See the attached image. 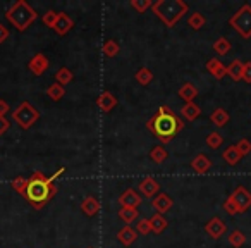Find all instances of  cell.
Wrapping results in <instances>:
<instances>
[{"mask_svg":"<svg viewBox=\"0 0 251 248\" xmlns=\"http://www.w3.org/2000/svg\"><path fill=\"white\" fill-rule=\"evenodd\" d=\"M64 172H66V167L57 169L52 176H45L43 172L35 171L28 178L29 181H28V190H26L25 200H28L35 210H42L57 195V186L53 185V181L60 174H64Z\"/></svg>","mask_w":251,"mask_h":248,"instance_id":"cell-1","label":"cell"},{"mask_svg":"<svg viewBox=\"0 0 251 248\" xmlns=\"http://www.w3.org/2000/svg\"><path fill=\"white\" fill-rule=\"evenodd\" d=\"M147 128L162 141L164 145L171 143L177 133L184 130V121L177 117L169 105H160L158 112L147 122Z\"/></svg>","mask_w":251,"mask_h":248,"instance_id":"cell-2","label":"cell"},{"mask_svg":"<svg viewBox=\"0 0 251 248\" xmlns=\"http://www.w3.org/2000/svg\"><path fill=\"white\" fill-rule=\"evenodd\" d=\"M151 11L167 28H174L184 14H188L189 7L182 0H157L153 2Z\"/></svg>","mask_w":251,"mask_h":248,"instance_id":"cell-3","label":"cell"},{"mask_svg":"<svg viewBox=\"0 0 251 248\" xmlns=\"http://www.w3.org/2000/svg\"><path fill=\"white\" fill-rule=\"evenodd\" d=\"M5 19H7L18 31H26V29L38 19V14H36V11L26 2V0H18V2L5 12Z\"/></svg>","mask_w":251,"mask_h":248,"instance_id":"cell-4","label":"cell"},{"mask_svg":"<svg viewBox=\"0 0 251 248\" xmlns=\"http://www.w3.org/2000/svg\"><path fill=\"white\" fill-rule=\"evenodd\" d=\"M12 119L16 121V124H19L21 130H29V128H33V124L40 119V110L35 105L29 104L28 100H25L14 109Z\"/></svg>","mask_w":251,"mask_h":248,"instance_id":"cell-5","label":"cell"},{"mask_svg":"<svg viewBox=\"0 0 251 248\" xmlns=\"http://www.w3.org/2000/svg\"><path fill=\"white\" fill-rule=\"evenodd\" d=\"M229 25L232 26L243 38H251V5L244 4L243 7L229 19Z\"/></svg>","mask_w":251,"mask_h":248,"instance_id":"cell-6","label":"cell"},{"mask_svg":"<svg viewBox=\"0 0 251 248\" xmlns=\"http://www.w3.org/2000/svg\"><path fill=\"white\" fill-rule=\"evenodd\" d=\"M229 198L234 202V205H236V209L239 214L246 212V210L251 207V193H250V190H246L244 186H237V188L229 195Z\"/></svg>","mask_w":251,"mask_h":248,"instance_id":"cell-7","label":"cell"},{"mask_svg":"<svg viewBox=\"0 0 251 248\" xmlns=\"http://www.w3.org/2000/svg\"><path fill=\"white\" fill-rule=\"evenodd\" d=\"M141 202H143V196H141L140 193H138L136 190H133V188H127L126 192L121 193V196H119V205H121V207L136 209V207L141 205Z\"/></svg>","mask_w":251,"mask_h":248,"instance_id":"cell-8","label":"cell"},{"mask_svg":"<svg viewBox=\"0 0 251 248\" xmlns=\"http://www.w3.org/2000/svg\"><path fill=\"white\" fill-rule=\"evenodd\" d=\"M205 231L212 240H219L227 233V226L220 217H212L208 222L205 224Z\"/></svg>","mask_w":251,"mask_h":248,"instance_id":"cell-9","label":"cell"},{"mask_svg":"<svg viewBox=\"0 0 251 248\" xmlns=\"http://www.w3.org/2000/svg\"><path fill=\"white\" fill-rule=\"evenodd\" d=\"M49 66H50V60L45 54H36V55H33L28 62V69L31 71L35 76L45 74V71L49 69Z\"/></svg>","mask_w":251,"mask_h":248,"instance_id":"cell-10","label":"cell"},{"mask_svg":"<svg viewBox=\"0 0 251 248\" xmlns=\"http://www.w3.org/2000/svg\"><path fill=\"white\" fill-rule=\"evenodd\" d=\"M138 192H140V195L153 200L158 195V192H160V185H158V181L155 178L148 176V178L141 179L140 186H138Z\"/></svg>","mask_w":251,"mask_h":248,"instance_id":"cell-11","label":"cell"},{"mask_svg":"<svg viewBox=\"0 0 251 248\" xmlns=\"http://www.w3.org/2000/svg\"><path fill=\"white\" fill-rule=\"evenodd\" d=\"M151 207H153L157 214L165 216V214H167L169 210L174 207V202H172V198L167 195V193H158V195L151 200Z\"/></svg>","mask_w":251,"mask_h":248,"instance_id":"cell-12","label":"cell"},{"mask_svg":"<svg viewBox=\"0 0 251 248\" xmlns=\"http://www.w3.org/2000/svg\"><path fill=\"white\" fill-rule=\"evenodd\" d=\"M73 28H74L73 19H71L66 12H59V16H57V23H55V26H53V31H55L59 36H66Z\"/></svg>","mask_w":251,"mask_h":248,"instance_id":"cell-13","label":"cell"},{"mask_svg":"<svg viewBox=\"0 0 251 248\" xmlns=\"http://www.w3.org/2000/svg\"><path fill=\"white\" fill-rule=\"evenodd\" d=\"M97 105L100 107L101 112L108 114V112L114 110V109L117 107V98H115L110 91H101L100 97L97 98Z\"/></svg>","mask_w":251,"mask_h":248,"instance_id":"cell-14","label":"cell"},{"mask_svg":"<svg viewBox=\"0 0 251 248\" xmlns=\"http://www.w3.org/2000/svg\"><path fill=\"white\" fill-rule=\"evenodd\" d=\"M100 209H101L100 200L95 198L93 195H88L86 198L81 202V210H83V214H84V216H88V217L97 216V214L100 212Z\"/></svg>","mask_w":251,"mask_h":248,"instance_id":"cell-15","label":"cell"},{"mask_svg":"<svg viewBox=\"0 0 251 248\" xmlns=\"http://www.w3.org/2000/svg\"><path fill=\"white\" fill-rule=\"evenodd\" d=\"M136 238H138V231L133 229L131 226H124L117 233V240L121 241L124 247H131V245L136 241Z\"/></svg>","mask_w":251,"mask_h":248,"instance_id":"cell-16","label":"cell"},{"mask_svg":"<svg viewBox=\"0 0 251 248\" xmlns=\"http://www.w3.org/2000/svg\"><path fill=\"white\" fill-rule=\"evenodd\" d=\"M191 167H193V171L198 172V174H205V172H208L210 167H212V162H210V159L206 157V155L198 154L191 161Z\"/></svg>","mask_w":251,"mask_h":248,"instance_id":"cell-17","label":"cell"},{"mask_svg":"<svg viewBox=\"0 0 251 248\" xmlns=\"http://www.w3.org/2000/svg\"><path fill=\"white\" fill-rule=\"evenodd\" d=\"M206 71H208L215 80H222L227 74V66H224L219 59H210L208 62H206Z\"/></svg>","mask_w":251,"mask_h":248,"instance_id":"cell-18","label":"cell"},{"mask_svg":"<svg viewBox=\"0 0 251 248\" xmlns=\"http://www.w3.org/2000/svg\"><path fill=\"white\" fill-rule=\"evenodd\" d=\"M177 95L184 100V104H191V102H195V98L198 97V88L191 83H184L179 88Z\"/></svg>","mask_w":251,"mask_h":248,"instance_id":"cell-19","label":"cell"},{"mask_svg":"<svg viewBox=\"0 0 251 248\" xmlns=\"http://www.w3.org/2000/svg\"><path fill=\"white\" fill-rule=\"evenodd\" d=\"M150 226H151V233L160 234V233H164V231L167 229L169 220L165 219V216H162V214L155 212L153 216L150 217Z\"/></svg>","mask_w":251,"mask_h":248,"instance_id":"cell-20","label":"cell"},{"mask_svg":"<svg viewBox=\"0 0 251 248\" xmlns=\"http://www.w3.org/2000/svg\"><path fill=\"white\" fill-rule=\"evenodd\" d=\"M200 114H201V109H200V105H196L195 102L184 104L181 107V115L186 119V121H195V119L200 117Z\"/></svg>","mask_w":251,"mask_h":248,"instance_id":"cell-21","label":"cell"},{"mask_svg":"<svg viewBox=\"0 0 251 248\" xmlns=\"http://www.w3.org/2000/svg\"><path fill=\"white\" fill-rule=\"evenodd\" d=\"M229 112L226 110V109H222V107H219V109H215V110L212 112V115H210V121L215 124L217 128H224L229 122Z\"/></svg>","mask_w":251,"mask_h":248,"instance_id":"cell-22","label":"cell"},{"mask_svg":"<svg viewBox=\"0 0 251 248\" xmlns=\"http://www.w3.org/2000/svg\"><path fill=\"white\" fill-rule=\"evenodd\" d=\"M222 157L229 165H236V164H239V161L243 159V155L239 154V150H237L236 145H230V147H227L226 150H224Z\"/></svg>","mask_w":251,"mask_h":248,"instance_id":"cell-23","label":"cell"},{"mask_svg":"<svg viewBox=\"0 0 251 248\" xmlns=\"http://www.w3.org/2000/svg\"><path fill=\"white\" fill-rule=\"evenodd\" d=\"M243 69H244V62H241L239 59L232 60L227 66V76H230L234 81H241L243 80Z\"/></svg>","mask_w":251,"mask_h":248,"instance_id":"cell-24","label":"cell"},{"mask_svg":"<svg viewBox=\"0 0 251 248\" xmlns=\"http://www.w3.org/2000/svg\"><path fill=\"white\" fill-rule=\"evenodd\" d=\"M138 217H140L138 209H129V207H121L119 209V219L124 220L126 226H131V222H134Z\"/></svg>","mask_w":251,"mask_h":248,"instance_id":"cell-25","label":"cell"},{"mask_svg":"<svg viewBox=\"0 0 251 248\" xmlns=\"http://www.w3.org/2000/svg\"><path fill=\"white\" fill-rule=\"evenodd\" d=\"M47 95L50 97V100L60 102L64 98V95H66V86H62V84H59V83L50 84V86L47 88Z\"/></svg>","mask_w":251,"mask_h":248,"instance_id":"cell-26","label":"cell"},{"mask_svg":"<svg viewBox=\"0 0 251 248\" xmlns=\"http://www.w3.org/2000/svg\"><path fill=\"white\" fill-rule=\"evenodd\" d=\"M167 157H169V152L165 150V148L162 147V145H157V147L151 148L150 159L155 162V164H164V162L167 161Z\"/></svg>","mask_w":251,"mask_h":248,"instance_id":"cell-27","label":"cell"},{"mask_svg":"<svg viewBox=\"0 0 251 248\" xmlns=\"http://www.w3.org/2000/svg\"><path fill=\"white\" fill-rule=\"evenodd\" d=\"M134 80H136L141 86H147V84H150L151 81H153V73H151L148 67H141V69H138V73L134 74Z\"/></svg>","mask_w":251,"mask_h":248,"instance_id":"cell-28","label":"cell"},{"mask_svg":"<svg viewBox=\"0 0 251 248\" xmlns=\"http://www.w3.org/2000/svg\"><path fill=\"white\" fill-rule=\"evenodd\" d=\"M73 80H74L73 71L67 69V67H60V69L55 73V81H57V83H59V84H62V86H66V84H69Z\"/></svg>","mask_w":251,"mask_h":248,"instance_id":"cell-29","label":"cell"},{"mask_svg":"<svg viewBox=\"0 0 251 248\" xmlns=\"http://www.w3.org/2000/svg\"><path fill=\"white\" fill-rule=\"evenodd\" d=\"M230 42L226 38V36H220V38H217L215 42H213V50H215L219 55H226V54H229L230 50Z\"/></svg>","mask_w":251,"mask_h":248,"instance_id":"cell-30","label":"cell"},{"mask_svg":"<svg viewBox=\"0 0 251 248\" xmlns=\"http://www.w3.org/2000/svg\"><path fill=\"white\" fill-rule=\"evenodd\" d=\"M28 181L29 179L28 178H25V176H18V178H14L12 179V188L16 190V192L19 193V195L23 196V198H25L26 196V190H28Z\"/></svg>","mask_w":251,"mask_h":248,"instance_id":"cell-31","label":"cell"},{"mask_svg":"<svg viewBox=\"0 0 251 248\" xmlns=\"http://www.w3.org/2000/svg\"><path fill=\"white\" fill-rule=\"evenodd\" d=\"M229 243H230V247H234V248H241L246 243V234L239 229H234L232 233L229 234Z\"/></svg>","mask_w":251,"mask_h":248,"instance_id":"cell-32","label":"cell"},{"mask_svg":"<svg viewBox=\"0 0 251 248\" xmlns=\"http://www.w3.org/2000/svg\"><path fill=\"white\" fill-rule=\"evenodd\" d=\"M205 23H206V19H205V16L201 14V12H193L191 16H189V19H188V25H189V28H193V29H201L203 26H205Z\"/></svg>","mask_w":251,"mask_h":248,"instance_id":"cell-33","label":"cell"},{"mask_svg":"<svg viewBox=\"0 0 251 248\" xmlns=\"http://www.w3.org/2000/svg\"><path fill=\"white\" fill-rule=\"evenodd\" d=\"M119 50H121V47H119V43L115 40H107L103 43V47H101V52H103L105 57H115L119 54Z\"/></svg>","mask_w":251,"mask_h":248,"instance_id":"cell-34","label":"cell"},{"mask_svg":"<svg viewBox=\"0 0 251 248\" xmlns=\"http://www.w3.org/2000/svg\"><path fill=\"white\" fill-rule=\"evenodd\" d=\"M131 7H133L138 14H143L147 9L153 7V2H151V0H131Z\"/></svg>","mask_w":251,"mask_h":248,"instance_id":"cell-35","label":"cell"},{"mask_svg":"<svg viewBox=\"0 0 251 248\" xmlns=\"http://www.w3.org/2000/svg\"><path fill=\"white\" fill-rule=\"evenodd\" d=\"M222 143H224V138L219 131H213V133H210L208 137H206V145H208L210 148H213V150L220 148V145Z\"/></svg>","mask_w":251,"mask_h":248,"instance_id":"cell-36","label":"cell"},{"mask_svg":"<svg viewBox=\"0 0 251 248\" xmlns=\"http://www.w3.org/2000/svg\"><path fill=\"white\" fill-rule=\"evenodd\" d=\"M57 16H59V12H55V11H47L45 14H43V18H42L43 25H45L47 28L53 29V26H55V23H57Z\"/></svg>","mask_w":251,"mask_h":248,"instance_id":"cell-37","label":"cell"},{"mask_svg":"<svg viewBox=\"0 0 251 248\" xmlns=\"http://www.w3.org/2000/svg\"><path fill=\"white\" fill-rule=\"evenodd\" d=\"M237 150H239V154L243 155V157H246V155L251 154V141L246 140V138H243V140L237 141Z\"/></svg>","mask_w":251,"mask_h":248,"instance_id":"cell-38","label":"cell"},{"mask_svg":"<svg viewBox=\"0 0 251 248\" xmlns=\"http://www.w3.org/2000/svg\"><path fill=\"white\" fill-rule=\"evenodd\" d=\"M136 231H138V234H150L151 233L150 219H140V220H138Z\"/></svg>","mask_w":251,"mask_h":248,"instance_id":"cell-39","label":"cell"},{"mask_svg":"<svg viewBox=\"0 0 251 248\" xmlns=\"http://www.w3.org/2000/svg\"><path fill=\"white\" fill-rule=\"evenodd\" d=\"M224 210H226L229 216H236V214H239V212H237V209H236V205H234V202L229 198V196H227V200L224 202Z\"/></svg>","mask_w":251,"mask_h":248,"instance_id":"cell-40","label":"cell"},{"mask_svg":"<svg viewBox=\"0 0 251 248\" xmlns=\"http://www.w3.org/2000/svg\"><path fill=\"white\" fill-rule=\"evenodd\" d=\"M243 81H246V83H251V62H244Z\"/></svg>","mask_w":251,"mask_h":248,"instance_id":"cell-41","label":"cell"},{"mask_svg":"<svg viewBox=\"0 0 251 248\" xmlns=\"http://www.w3.org/2000/svg\"><path fill=\"white\" fill-rule=\"evenodd\" d=\"M9 126H11V122H9V119H7V117H0V137L7 133Z\"/></svg>","mask_w":251,"mask_h":248,"instance_id":"cell-42","label":"cell"},{"mask_svg":"<svg viewBox=\"0 0 251 248\" xmlns=\"http://www.w3.org/2000/svg\"><path fill=\"white\" fill-rule=\"evenodd\" d=\"M11 112V107L5 100H0V117H5V115Z\"/></svg>","mask_w":251,"mask_h":248,"instance_id":"cell-43","label":"cell"},{"mask_svg":"<svg viewBox=\"0 0 251 248\" xmlns=\"http://www.w3.org/2000/svg\"><path fill=\"white\" fill-rule=\"evenodd\" d=\"M9 38V29L4 25H0V43H4Z\"/></svg>","mask_w":251,"mask_h":248,"instance_id":"cell-44","label":"cell"},{"mask_svg":"<svg viewBox=\"0 0 251 248\" xmlns=\"http://www.w3.org/2000/svg\"><path fill=\"white\" fill-rule=\"evenodd\" d=\"M88 248H91V247H88Z\"/></svg>","mask_w":251,"mask_h":248,"instance_id":"cell-45","label":"cell"}]
</instances>
